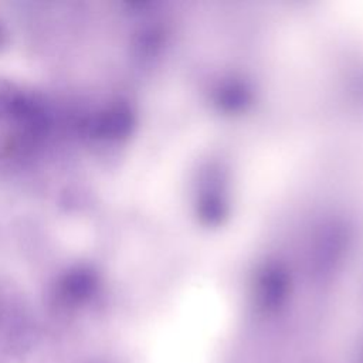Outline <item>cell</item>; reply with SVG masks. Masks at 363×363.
Wrapping results in <instances>:
<instances>
[{
    "label": "cell",
    "mask_w": 363,
    "mask_h": 363,
    "mask_svg": "<svg viewBox=\"0 0 363 363\" xmlns=\"http://www.w3.org/2000/svg\"><path fill=\"white\" fill-rule=\"evenodd\" d=\"M3 41H4V30H3V26H1V23H0V47H1Z\"/></svg>",
    "instance_id": "5"
},
{
    "label": "cell",
    "mask_w": 363,
    "mask_h": 363,
    "mask_svg": "<svg viewBox=\"0 0 363 363\" xmlns=\"http://www.w3.org/2000/svg\"><path fill=\"white\" fill-rule=\"evenodd\" d=\"M99 285V275L92 265L75 264L58 275L54 295L62 306L78 308L96 296Z\"/></svg>",
    "instance_id": "1"
},
{
    "label": "cell",
    "mask_w": 363,
    "mask_h": 363,
    "mask_svg": "<svg viewBox=\"0 0 363 363\" xmlns=\"http://www.w3.org/2000/svg\"><path fill=\"white\" fill-rule=\"evenodd\" d=\"M18 91L20 88L14 82L7 78H0V119L9 116Z\"/></svg>",
    "instance_id": "4"
},
{
    "label": "cell",
    "mask_w": 363,
    "mask_h": 363,
    "mask_svg": "<svg viewBox=\"0 0 363 363\" xmlns=\"http://www.w3.org/2000/svg\"><path fill=\"white\" fill-rule=\"evenodd\" d=\"M132 112L123 101L111 102L82 121V132L95 140H115L123 138L132 128Z\"/></svg>",
    "instance_id": "2"
},
{
    "label": "cell",
    "mask_w": 363,
    "mask_h": 363,
    "mask_svg": "<svg viewBox=\"0 0 363 363\" xmlns=\"http://www.w3.org/2000/svg\"><path fill=\"white\" fill-rule=\"evenodd\" d=\"M20 135L31 139L44 135L51 125V112L47 102L37 94L20 89L7 116Z\"/></svg>",
    "instance_id": "3"
}]
</instances>
